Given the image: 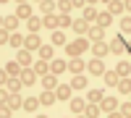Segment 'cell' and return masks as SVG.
Here are the masks:
<instances>
[{
    "label": "cell",
    "instance_id": "cell-1",
    "mask_svg": "<svg viewBox=\"0 0 131 118\" xmlns=\"http://www.w3.org/2000/svg\"><path fill=\"white\" fill-rule=\"evenodd\" d=\"M86 50H89V39L79 37V39H71L68 45H66V55H68V58H81Z\"/></svg>",
    "mask_w": 131,
    "mask_h": 118
},
{
    "label": "cell",
    "instance_id": "cell-2",
    "mask_svg": "<svg viewBox=\"0 0 131 118\" xmlns=\"http://www.w3.org/2000/svg\"><path fill=\"white\" fill-rule=\"evenodd\" d=\"M42 45H45V42L39 39V34H31V31L26 34V39H24V47H26V50H31V52H34V50H39Z\"/></svg>",
    "mask_w": 131,
    "mask_h": 118
},
{
    "label": "cell",
    "instance_id": "cell-3",
    "mask_svg": "<svg viewBox=\"0 0 131 118\" xmlns=\"http://www.w3.org/2000/svg\"><path fill=\"white\" fill-rule=\"evenodd\" d=\"M118 108H121V102H118L115 97H107V94H105L102 102H100V110H102V113H113V110H118Z\"/></svg>",
    "mask_w": 131,
    "mask_h": 118
},
{
    "label": "cell",
    "instance_id": "cell-4",
    "mask_svg": "<svg viewBox=\"0 0 131 118\" xmlns=\"http://www.w3.org/2000/svg\"><path fill=\"white\" fill-rule=\"evenodd\" d=\"M92 55H94V58L110 55V45H107V42H92Z\"/></svg>",
    "mask_w": 131,
    "mask_h": 118
},
{
    "label": "cell",
    "instance_id": "cell-5",
    "mask_svg": "<svg viewBox=\"0 0 131 118\" xmlns=\"http://www.w3.org/2000/svg\"><path fill=\"white\" fill-rule=\"evenodd\" d=\"M21 81H24V87H31V84H37V71L34 68H24V71H21V76H18Z\"/></svg>",
    "mask_w": 131,
    "mask_h": 118
},
{
    "label": "cell",
    "instance_id": "cell-6",
    "mask_svg": "<svg viewBox=\"0 0 131 118\" xmlns=\"http://www.w3.org/2000/svg\"><path fill=\"white\" fill-rule=\"evenodd\" d=\"M55 94H58V102H66V100H71V94H73V87H71V84H58Z\"/></svg>",
    "mask_w": 131,
    "mask_h": 118
},
{
    "label": "cell",
    "instance_id": "cell-7",
    "mask_svg": "<svg viewBox=\"0 0 131 118\" xmlns=\"http://www.w3.org/2000/svg\"><path fill=\"white\" fill-rule=\"evenodd\" d=\"M86 34H89V37H86L89 42H102V39H105V29H102V26H97V24H92Z\"/></svg>",
    "mask_w": 131,
    "mask_h": 118
},
{
    "label": "cell",
    "instance_id": "cell-8",
    "mask_svg": "<svg viewBox=\"0 0 131 118\" xmlns=\"http://www.w3.org/2000/svg\"><path fill=\"white\" fill-rule=\"evenodd\" d=\"M68 71L73 73V76H76V73H84V71H86V60H81V58H71V60H68Z\"/></svg>",
    "mask_w": 131,
    "mask_h": 118
},
{
    "label": "cell",
    "instance_id": "cell-9",
    "mask_svg": "<svg viewBox=\"0 0 131 118\" xmlns=\"http://www.w3.org/2000/svg\"><path fill=\"white\" fill-rule=\"evenodd\" d=\"M86 68H89V73H92V76H102V73H105V63H102L100 58H94V60H89V63H86Z\"/></svg>",
    "mask_w": 131,
    "mask_h": 118
},
{
    "label": "cell",
    "instance_id": "cell-10",
    "mask_svg": "<svg viewBox=\"0 0 131 118\" xmlns=\"http://www.w3.org/2000/svg\"><path fill=\"white\" fill-rule=\"evenodd\" d=\"M16 60H18L24 68H31V66H34V63H31V50H26V47H21V50H18Z\"/></svg>",
    "mask_w": 131,
    "mask_h": 118
},
{
    "label": "cell",
    "instance_id": "cell-11",
    "mask_svg": "<svg viewBox=\"0 0 131 118\" xmlns=\"http://www.w3.org/2000/svg\"><path fill=\"white\" fill-rule=\"evenodd\" d=\"M42 24H45V29H50V31H55V29H60V13L55 16V13H50V16H45L42 18Z\"/></svg>",
    "mask_w": 131,
    "mask_h": 118
},
{
    "label": "cell",
    "instance_id": "cell-12",
    "mask_svg": "<svg viewBox=\"0 0 131 118\" xmlns=\"http://www.w3.org/2000/svg\"><path fill=\"white\" fill-rule=\"evenodd\" d=\"M110 52H113V55L126 52V39H123V37H113V39H110Z\"/></svg>",
    "mask_w": 131,
    "mask_h": 118
},
{
    "label": "cell",
    "instance_id": "cell-13",
    "mask_svg": "<svg viewBox=\"0 0 131 118\" xmlns=\"http://www.w3.org/2000/svg\"><path fill=\"white\" fill-rule=\"evenodd\" d=\"M39 81H42V87H45V89H52V92H55V89H58V84H60L55 73H45Z\"/></svg>",
    "mask_w": 131,
    "mask_h": 118
},
{
    "label": "cell",
    "instance_id": "cell-14",
    "mask_svg": "<svg viewBox=\"0 0 131 118\" xmlns=\"http://www.w3.org/2000/svg\"><path fill=\"white\" fill-rule=\"evenodd\" d=\"M113 18H115V16H113L110 10L105 8V10H100V13H97V26H102V29H107V26H110V21H113Z\"/></svg>",
    "mask_w": 131,
    "mask_h": 118
},
{
    "label": "cell",
    "instance_id": "cell-15",
    "mask_svg": "<svg viewBox=\"0 0 131 118\" xmlns=\"http://www.w3.org/2000/svg\"><path fill=\"white\" fill-rule=\"evenodd\" d=\"M89 26H92V24H89V21H84V18H76L73 24H71V29H73V31H76L79 37H84L86 31H89Z\"/></svg>",
    "mask_w": 131,
    "mask_h": 118
},
{
    "label": "cell",
    "instance_id": "cell-16",
    "mask_svg": "<svg viewBox=\"0 0 131 118\" xmlns=\"http://www.w3.org/2000/svg\"><path fill=\"white\" fill-rule=\"evenodd\" d=\"M39 102L45 105V108H50V105H55V102H58V94L52 92V89H45V92L39 94Z\"/></svg>",
    "mask_w": 131,
    "mask_h": 118
},
{
    "label": "cell",
    "instance_id": "cell-17",
    "mask_svg": "<svg viewBox=\"0 0 131 118\" xmlns=\"http://www.w3.org/2000/svg\"><path fill=\"white\" fill-rule=\"evenodd\" d=\"M37 52H39V60H55V45H42Z\"/></svg>",
    "mask_w": 131,
    "mask_h": 118
},
{
    "label": "cell",
    "instance_id": "cell-18",
    "mask_svg": "<svg viewBox=\"0 0 131 118\" xmlns=\"http://www.w3.org/2000/svg\"><path fill=\"white\" fill-rule=\"evenodd\" d=\"M5 71H8V76H21L24 66H21L18 60H8V63H5Z\"/></svg>",
    "mask_w": 131,
    "mask_h": 118
},
{
    "label": "cell",
    "instance_id": "cell-19",
    "mask_svg": "<svg viewBox=\"0 0 131 118\" xmlns=\"http://www.w3.org/2000/svg\"><path fill=\"white\" fill-rule=\"evenodd\" d=\"M102 81L107 84V87H118L121 76H118V71H105V73H102Z\"/></svg>",
    "mask_w": 131,
    "mask_h": 118
},
{
    "label": "cell",
    "instance_id": "cell-20",
    "mask_svg": "<svg viewBox=\"0 0 131 118\" xmlns=\"http://www.w3.org/2000/svg\"><path fill=\"white\" fill-rule=\"evenodd\" d=\"M21 87H24V81H21L18 76H10V79H8V84H5V89H8L10 94H16V92H21Z\"/></svg>",
    "mask_w": 131,
    "mask_h": 118
},
{
    "label": "cell",
    "instance_id": "cell-21",
    "mask_svg": "<svg viewBox=\"0 0 131 118\" xmlns=\"http://www.w3.org/2000/svg\"><path fill=\"white\" fill-rule=\"evenodd\" d=\"M68 105H71V110L79 115V113H84V108H86V100H81V97H71Z\"/></svg>",
    "mask_w": 131,
    "mask_h": 118
},
{
    "label": "cell",
    "instance_id": "cell-22",
    "mask_svg": "<svg viewBox=\"0 0 131 118\" xmlns=\"http://www.w3.org/2000/svg\"><path fill=\"white\" fill-rule=\"evenodd\" d=\"M39 10H42V16H50V13H55V10H58V3H52V0H42V3H39Z\"/></svg>",
    "mask_w": 131,
    "mask_h": 118
},
{
    "label": "cell",
    "instance_id": "cell-23",
    "mask_svg": "<svg viewBox=\"0 0 131 118\" xmlns=\"http://www.w3.org/2000/svg\"><path fill=\"white\" fill-rule=\"evenodd\" d=\"M5 105H8V108H13V110H21V108H24V97L16 92V94H10V97H8Z\"/></svg>",
    "mask_w": 131,
    "mask_h": 118
},
{
    "label": "cell",
    "instance_id": "cell-24",
    "mask_svg": "<svg viewBox=\"0 0 131 118\" xmlns=\"http://www.w3.org/2000/svg\"><path fill=\"white\" fill-rule=\"evenodd\" d=\"M50 45H55V47H60V45H68V42H66V34H63V29H55V31H52V34H50Z\"/></svg>",
    "mask_w": 131,
    "mask_h": 118
},
{
    "label": "cell",
    "instance_id": "cell-25",
    "mask_svg": "<svg viewBox=\"0 0 131 118\" xmlns=\"http://www.w3.org/2000/svg\"><path fill=\"white\" fill-rule=\"evenodd\" d=\"M63 71H68V63L66 60H50V73H63Z\"/></svg>",
    "mask_w": 131,
    "mask_h": 118
},
{
    "label": "cell",
    "instance_id": "cell-26",
    "mask_svg": "<svg viewBox=\"0 0 131 118\" xmlns=\"http://www.w3.org/2000/svg\"><path fill=\"white\" fill-rule=\"evenodd\" d=\"M100 105H97V102H86V108H84V115L86 118H100Z\"/></svg>",
    "mask_w": 131,
    "mask_h": 118
},
{
    "label": "cell",
    "instance_id": "cell-27",
    "mask_svg": "<svg viewBox=\"0 0 131 118\" xmlns=\"http://www.w3.org/2000/svg\"><path fill=\"white\" fill-rule=\"evenodd\" d=\"M18 21H21L18 16H5V18H3V29H8L10 34H13V31H16V26H18Z\"/></svg>",
    "mask_w": 131,
    "mask_h": 118
},
{
    "label": "cell",
    "instance_id": "cell-28",
    "mask_svg": "<svg viewBox=\"0 0 131 118\" xmlns=\"http://www.w3.org/2000/svg\"><path fill=\"white\" fill-rule=\"evenodd\" d=\"M16 16L24 18V21H29V18H31V5H29V3H21V5L16 8Z\"/></svg>",
    "mask_w": 131,
    "mask_h": 118
},
{
    "label": "cell",
    "instance_id": "cell-29",
    "mask_svg": "<svg viewBox=\"0 0 131 118\" xmlns=\"http://www.w3.org/2000/svg\"><path fill=\"white\" fill-rule=\"evenodd\" d=\"M39 105H42L39 97H26V100H24V110H26V113H37Z\"/></svg>",
    "mask_w": 131,
    "mask_h": 118
},
{
    "label": "cell",
    "instance_id": "cell-30",
    "mask_svg": "<svg viewBox=\"0 0 131 118\" xmlns=\"http://www.w3.org/2000/svg\"><path fill=\"white\" fill-rule=\"evenodd\" d=\"M107 10H110L113 16H121L123 10H126L123 8V0H110V3H107Z\"/></svg>",
    "mask_w": 131,
    "mask_h": 118
},
{
    "label": "cell",
    "instance_id": "cell-31",
    "mask_svg": "<svg viewBox=\"0 0 131 118\" xmlns=\"http://www.w3.org/2000/svg\"><path fill=\"white\" fill-rule=\"evenodd\" d=\"M118 76H121V79H126V76H131V60H121V63H118Z\"/></svg>",
    "mask_w": 131,
    "mask_h": 118
},
{
    "label": "cell",
    "instance_id": "cell-32",
    "mask_svg": "<svg viewBox=\"0 0 131 118\" xmlns=\"http://www.w3.org/2000/svg\"><path fill=\"white\" fill-rule=\"evenodd\" d=\"M31 68H34V71H37V76L42 79V76L47 73V68H50V60H37L34 66H31Z\"/></svg>",
    "mask_w": 131,
    "mask_h": 118
},
{
    "label": "cell",
    "instance_id": "cell-33",
    "mask_svg": "<svg viewBox=\"0 0 131 118\" xmlns=\"http://www.w3.org/2000/svg\"><path fill=\"white\" fill-rule=\"evenodd\" d=\"M102 97H105V92H102V89H89V94H86V102H97V105H100Z\"/></svg>",
    "mask_w": 131,
    "mask_h": 118
},
{
    "label": "cell",
    "instance_id": "cell-34",
    "mask_svg": "<svg viewBox=\"0 0 131 118\" xmlns=\"http://www.w3.org/2000/svg\"><path fill=\"white\" fill-rule=\"evenodd\" d=\"M71 8H73L71 0H58V13L60 16H71Z\"/></svg>",
    "mask_w": 131,
    "mask_h": 118
},
{
    "label": "cell",
    "instance_id": "cell-35",
    "mask_svg": "<svg viewBox=\"0 0 131 118\" xmlns=\"http://www.w3.org/2000/svg\"><path fill=\"white\" fill-rule=\"evenodd\" d=\"M71 87L73 89H86V76L84 73H76V76L71 79Z\"/></svg>",
    "mask_w": 131,
    "mask_h": 118
},
{
    "label": "cell",
    "instance_id": "cell-36",
    "mask_svg": "<svg viewBox=\"0 0 131 118\" xmlns=\"http://www.w3.org/2000/svg\"><path fill=\"white\" fill-rule=\"evenodd\" d=\"M97 13H100V10H97L94 5H86V8H84V16H81V18L92 24V21H97Z\"/></svg>",
    "mask_w": 131,
    "mask_h": 118
},
{
    "label": "cell",
    "instance_id": "cell-37",
    "mask_svg": "<svg viewBox=\"0 0 131 118\" xmlns=\"http://www.w3.org/2000/svg\"><path fill=\"white\" fill-rule=\"evenodd\" d=\"M26 26H29L31 34H39V29L45 26V24H42V18H29V21H26Z\"/></svg>",
    "mask_w": 131,
    "mask_h": 118
},
{
    "label": "cell",
    "instance_id": "cell-38",
    "mask_svg": "<svg viewBox=\"0 0 131 118\" xmlns=\"http://www.w3.org/2000/svg\"><path fill=\"white\" fill-rule=\"evenodd\" d=\"M118 92H121V94H131V76L118 81Z\"/></svg>",
    "mask_w": 131,
    "mask_h": 118
},
{
    "label": "cell",
    "instance_id": "cell-39",
    "mask_svg": "<svg viewBox=\"0 0 131 118\" xmlns=\"http://www.w3.org/2000/svg\"><path fill=\"white\" fill-rule=\"evenodd\" d=\"M24 39H26V37H21V34H16V31H13V34H10V42H8V45L21 50V47H24Z\"/></svg>",
    "mask_w": 131,
    "mask_h": 118
},
{
    "label": "cell",
    "instance_id": "cell-40",
    "mask_svg": "<svg viewBox=\"0 0 131 118\" xmlns=\"http://www.w3.org/2000/svg\"><path fill=\"white\" fill-rule=\"evenodd\" d=\"M121 31H123V34H131V16L121 18Z\"/></svg>",
    "mask_w": 131,
    "mask_h": 118
},
{
    "label": "cell",
    "instance_id": "cell-41",
    "mask_svg": "<svg viewBox=\"0 0 131 118\" xmlns=\"http://www.w3.org/2000/svg\"><path fill=\"white\" fill-rule=\"evenodd\" d=\"M123 113V118H131V102H121V108H118Z\"/></svg>",
    "mask_w": 131,
    "mask_h": 118
},
{
    "label": "cell",
    "instance_id": "cell-42",
    "mask_svg": "<svg viewBox=\"0 0 131 118\" xmlns=\"http://www.w3.org/2000/svg\"><path fill=\"white\" fill-rule=\"evenodd\" d=\"M13 115V108H8V105L3 102V108H0V118H10Z\"/></svg>",
    "mask_w": 131,
    "mask_h": 118
},
{
    "label": "cell",
    "instance_id": "cell-43",
    "mask_svg": "<svg viewBox=\"0 0 131 118\" xmlns=\"http://www.w3.org/2000/svg\"><path fill=\"white\" fill-rule=\"evenodd\" d=\"M71 24H73V18H71V16H60V29H68Z\"/></svg>",
    "mask_w": 131,
    "mask_h": 118
},
{
    "label": "cell",
    "instance_id": "cell-44",
    "mask_svg": "<svg viewBox=\"0 0 131 118\" xmlns=\"http://www.w3.org/2000/svg\"><path fill=\"white\" fill-rule=\"evenodd\" d=\"M73 8H86V0H71Z\"/></svg>",
    "mask_w": 131,
    "mask_h": 118
},
{
    "label": "cell",
    "instance_id": "cell-45",
    "mask_svg": "<svg viewBox=\"0 0 131 118\" xmlns=\"http://www.w3.org/2000/svg\"><path fill=\"white\" fill-rule=\"evenodd\" d=\"M107 118H123V113L121 110H113V113H107Z\"/></svg>",
    "mask_w": 131,
    "mask_h": 118
},
{
    "label": "cell",
    "instance_id": "cell-46",
    "mask_svg": "<svg viewBox=\"0 0 131 118\" xmlns=\"http://www.w3.org/2000/svg\"><path fill=\"white\" fill-rule=\"evenodd\" d=\"M123 8H126V13L131 16V0H123Z\"/></svg>",
    "mask_w": 131,
    "mask_h": 118
},
{
    "label": "cell",
    "instance_id": "cell-47",
    "mask_svg": "<svg viewBox=\"0 0 131 118\" xmlns=\"http://www.w3.org/2000/svg\"><path fill=\"white\" fill-rule=\"evenodd\" d=\"M126 52H128V55H131V39L126 42Z\"/></svg>",
    "mask_w": 131,
    "mask_h": 118
},
{
    "label": "cell",
    "instance_id": "cell-48",
    "mask_svg": "<svg viewBox=\"0 0 131 118\" xmlns=\"http://www.w3.org/2000/svg\"><path fill=\"white\" fill-rule=\"evenodd\" d=\"M94 3H97V0H86V5H94Z\"/></svg>",
    "mask_w": 131,
    "mask_h": 118
},
{
    "label": "cell",
    "instance_id": "cell-49",
    "mask_svg": "<svg viewBox=\"0 0 131 118\" xmlns=\"http://www.w3.org/2000/svg\"><path fill=\"white\" fill-rule=\"evenodd\" d=\"M76 118H86V115H84V113H79V115H76Z\"/></svg>",
    "mask_w": 131,
    "mask_h": 118
},
{
    "label": "cell",
    "instance_id": "cell-50",
    "mask_svg": "<svg viewBox=\"0 0 131 118\" xmlns=\"http://www.w3.org/2000/svg\"><path fill=\"white\" fill-rule=\"evenodd\" d=\"M16 3H18V5H21V3H26V0H16Z\"/></svg>",
    "mask_w": 131,
    "mask_h": 118
},
{
    "label": "cell",
    "instance_id": "cell-51",
    "mask_svg": "<svg viewBox=\"0 0 131 118\" xmlns=\"http://www.w3.org/2000/svg\"><path fill=\"white\" fill-rule=\"evenodd\" d=\"M100 3H110V0H100Z\"/></svg>",
    "mask_w": 131,
    "mask_h": 118
},
{
    "label": "cell",
    "instance_id": "cell-52",
    "mask_svg": "<svg viewBox=\"0 0 131 118\" xmlns=\"http://www.w3.org/2000/svg\"><path fill=\"white\" fill-rule=\"evenodd\" d=\"M0 3H3V5H5V3H8V0H0Z\"/></svg>",
    "mask_w": 131,
    "mask_h": 118
},
{
    "label": "cell",
    "instance_id": "cell-53",
    "mask_svg": "<svg viewBox=\"0 0 131 118\" xmlns=\"http://www.w3.org/2000/svg\"><path fill=\"white\" fill-rule=\"evenodd\" d=\"M37 118H47V115H37Z\"/></svg>",
    "mask_w": 131,
    "mask_h": 118
},
{
    "label": "cell",
    "instance_id": "cell-54",
    "mask_svg": "<svg viewBox=\"0 0 131 118\" xmlns=\"http://www.w3.org/2000/svg\"><path fill=\"white\" fill-rule=\"evenodd\" d=\"M34 3H42V0H34Z\"/></svg>",
    "mask_w": 131,
    "mask_h": 118
},
{
    "label": "cell",
    "instance_id": "cell-55",
    "mask_svg": "<svg viewBox=\"0 0 131 118\" xmlns=\"http://www.w3.org/2000/svg\"><path fill=\"white\" fill-rule=\"evenodd\" d=\"M128 97H131V94H128Z\"/></svg>",
    "mask_w": 131,
    "mask_h": 118
},
{
    "label": "cell",
    "instance_id": "cell-56",
    "mask_svg": "<svg viewBox=\"0 0 131 118\" xmlns=\"http://www.w3.org/2000/svg\"><path fill=\"white\" fill-rule=\"evenodd\" d=\"M66 118H68V115H66Z\"/></svg>",
    "mask_w": 131,
    "mask_h": 118
}]
</instances>
